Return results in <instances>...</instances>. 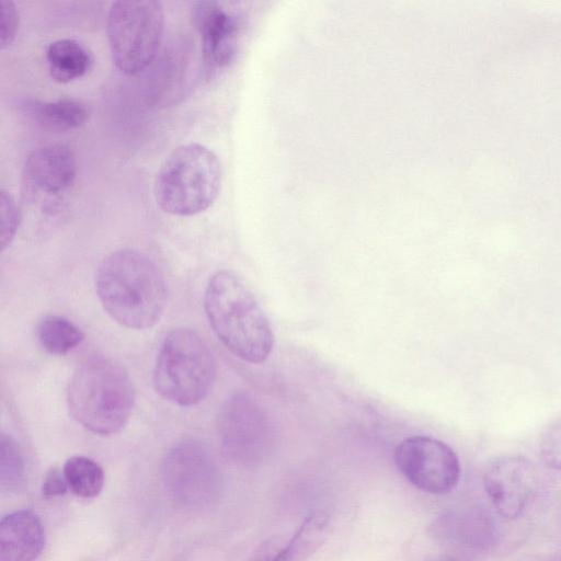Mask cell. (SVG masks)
<instances>
[{"instance_id": "1", "label": "cell", "mask_w": 561, "mask_h": 561, "mask_svg": "<svg viewBox=\"0 0 561 561\" xmlns=\"http://www.w3.org/2000/svg\"><path fill=\"white\" fill-rule=\"evenodd\" d=\"M95 290L107 314L134 330L153 327L168 300L159 268L145 254L130 249L117 250L102 260L95 274Z\"/></svg>"}, {"instance_id": "2", "label": "cell", "mask_w": 561, "mask_h": 561, "mask_svg": "<svg viewBox=\"0 0 561 561\" xmlns=\"http://www.w3.org/2000/svg\"><path fill=\"white\" fill-rule=\"evenodd\" d=\"M204 309L214 333L234 356L251 364L268 358L274 345L271 323L238 275L214 274L205 289Z\"/></svg>"}, {"instance_id": "3", "label": "cell", "mask_w": 561, "mask_h": 561, "mask_svg": "<svg viewBox=\"0 0 561 561\" xmlns=\"http://www.w3.org/2000/svg\"><path fill=\"white\" fill-rule=\"evenodd\" d=\"M67 403L81 426L98 435H112L129 420L135 389L121 363L103 354H91L71 376Z\"/></svg>"}, {"instance_id": "4", "label": "cell", "mask_w": 561, "mask_h": 561, "mask_svg": "<svg viewBox=\"0 0 561 561\" xmlns=\"http://www.w3.org/2000/svg\"><path fill=\"white\" fill-rule=\"evenodd\" d=\"M220 184L221 168L217 156L201 144L190 142L176 147L160 165L154 197L163 211L192 216L214 203Z\"/></svg>"}, {"instance_id": "5", "label": "cell", "mask_w": 561, "mask_h": 561, "mask_svg": "<svg viewBox=\"0 0 561 561\" xmlns=\"http://www.w3.org/2000/svg\"><path fill=\"white\" fill-rule=\"evenodd\" d=\"M215 379L213 353L195 331L176 329L164 337L152 374L153 388L164 400L195 405L209 394Z\"/></svg>"}, {"instance_id": "6", "label": "cell", "mask_w": 561, "mask_h": 561, "mask_svg": "<svg viewBox=\"0 0 561 561\" xmlns=\"http://www.w3.org/2000/svg\"><path fill=\"white\" fill-rule=\"evenodd\" d=\"M164 13L154 0L116 1L107 16V37L114 65L127 75L148 67L160 53Z\"/></svg>"}, {"instance_id": "7", "label": "cell", "mask_w": 561, "mask_h": 561, "mask_svg": "<svg viewBox=\"0 0 561 561\" xmlns=\"http://www.w3.org/2000/svg\"><path fill=\"white\" fill-rule=\"evenodd\" d=\"M221 448L232 461L253 467L266 461L276 446V430L268 412L252 396L239 392L217 415Z\"/></svg>"}, {"instance_id": "8", "label": "cell", "mask_w": 561, "mask_h": 561, "mask_svg": "<svg viewBox=\"0 0 561 561\" xmlns=\"http://www.w3.org/2000/svg\"><path fill=\"white\" fill-rule=\"evenodd\" d=\"M164 485L181 506L196 510L215 504L222 492V474L211 453L197 440L174 445L162 463Z\"/></svg>"}, {"instance_id": "9", "label": "cell", "mask_w": 561, "mask_h": 561, "mask_svg": "<svg viewBox=\"0 0 561 561\" xmlns=\"http://www.w3.org/2000/svg\"><path fill=\"white\" fill-rule=\"evenodd\" d=\"M394 461L405 480L425 493L446 494L460 478L456 453L444 442L430 436L404 438L396 447Z\"/></svg>"}, {"instance_id": "10", "label": "cell", "mask_w": 561, "mask_h": 561, "mask_svg": "<svg viewBox=\"0 0 561 561\" xmlns=\"http://www.w3.org/2000/svg\"><path fill=\"white\" fill-rule=\"evenodd\" d=\"M538 482L535 466L518 456L495 459L484 473L486 493L496 512L505 519H514L524 512Z\"/></svg>"}, {"instance_id": "11", "label": "cell", "mask_w": 561, "mask_h": 561, "mask_svg": "<svg viewBox=\"0 0 561 561\" xmlns=\"http://www.w3.org/2000/svg\"><path fill=\"white\" fill-rule=\"evenodd\" d=\"M191 16L201 36L206 71L215 72L229 66L238 51L241 19L216 1L195 2Z\"/></svg>"}, {"instance_id": "12", "label": "cell", "mask_w": 561, "mask_h": 561, "mask_svg": "<svg viewBox=\"0 0 561 561\" xmlns=\"http://www.w3.org/2000/svg\"><path fill=\"white\" fill-rule=\"evenodd\" d=\"M198 73L195 49L185 42L171 43L151 64L146 98L156 106L172 105L190 93Z\"/></svg>"}, {"instance_id": "13", "label": "cell", "mask_w": 561, "mask_h": 561, "mask_svg": "<svg viewBox=\"0 0 561 561\" xmlns=\"http://www.w3.org/2000/svg\"><path fill=\"white\" fill-rule=\"evenodd\" d=\"M77 162L72 150L60 144L34 149L25 159L22 179L32 198H55L73 183Z\"/></svg>"}, {"instance_id": "14", "label": "cell", "mask_w": 561, "mask_h": 561, "mask_svg": "<svg viewBox=\"0 0 561 561\" xmlns=\"http://www.w3.org/2000/svg\"><path fill=\"white\" fill-rule=\"evenodd\" d=\"M41 518L30 510H18L0 520L1 561H34L45 547Z\"/></svg>"}, {"instance_id": "15", "label": "cell", "mask_w": 561, "mask_h": 561, "mask_svg": "<svg viewBox=\"0 0 561 561\" xmlns=\"http://www.w3.org/2000/svg\"><path fill=\"white\" fill-rule=\"evenodd\" d=\"M433 530L442 541L479 550L489 547L495 536L493 519L479 507L445 512L435 520Z\"/></svg>"}, {"instance_id": "16", "label": "cell", "mask_w": 561, "mask_h": 561, "mask_svg": "<svg viewBox=\"0 0 561 561\" xmlns=\"http://www.w3.org/2000/svg\"><path fill=\"white\" fill-rule=\"evenodd\" d=\"M330 515L324 511L309 513L291 537L280 538L274 561H305L324 542Z\"/></svg>"}, {"instance_id": "17", "label": "cell", "mask_w": 561, "mask_h": 561, "mask_svg": "<svg viewBox=\"0 0 561 561\" xmlns=\"http://www.w3.org/2000/svg\"><path fill=\"white\" fill-rule=\"evenodd\" d=\"M46 60L50 77L67 83L82 77L91 66L89 50L78 41L61 38L50 43L46 49Z\"/></svg>"}, {"instance_id": "18", "label": "cell", "mask_w": 561, "mask_h": 561, "mask_svg": "<svg viewBox=\"0 0 561 561\" xmlns=\"http://www.w3.org/2000/svg\"><path fill=\"white\" fill-rule=\"evenodd\" d=\"M30 116L41 126L56 131L80 127L89 112L82 102L75 99H60L50 102H31L26 105Z\"/></svg>"}, {"instance_id": "19", "label": "cell", "mask_w": 561, "mask_h": 561, "mask_svg": "<svg viewBox=\"0 0 561 561\" xmlns=\"http://www.w3.org/2000/svg\"><path fill=\"white\" fill-rule=\"evenodd\" d=\"M62 473L71 493L81 499L96 497L104 485L105 477L102 467L85 456L68 458Z\"/></svg>"}, {"instance_id": "20", "label": "cell", "mask_w": 561, "mask_h": 561, "mask_svg": "<svg viewBox=\"0 0 561 561\" xmlns=\"http://www.w3.org/2000/svg\"><path fill=\"white\" fill-rule=\"evenodd\" d=\"M39 344L49 353L64 355L84 340V333L75 323L59 316H46L36 330Z\"/></svg>"}, {"instance_id": "21", "label": "cell", "mask_w": 561, "mask_h": 561, "mask_svg": "<svg viewBox=\"0 0 561 561\" xmlns=\"http://www.w3.org/2000/svg\"><path fill=\"white\" fill-rule=\"evenodd\" d=\"M25 465L15 439L7 434L0 440V485L7 493H14L23 488Z\"/></svg>"}, {"instance_id": "22", "label": "cell", "mask_w": 561, "mask_h": 561, "mask_svg": "<svg viewBox=\"0 0 561 561\" xmlns=\"http://www.w3.org/2000/svg\"><path fill=\"white\" fill-rule=\"evenodd\" d=\"M0 210L1 248L4 250L15 237L21 221V211L14 197L3 188L0 192Z\"/></svg>"}, {"instance_id": "23", "label": "cell", "mask_w": 561, "mask_h": 561, "mask_svg": "<svg viewBox=\"0 0 561 561\" xmlns=\"http://www.w3.org/2000/svg\"><path fill=\"white\" fill-rule=\"evenodd\" d=\"M539 451L541 460L556 470H561V419L550 423L542 432Z\"/></svg>"}, {"instance_id": "24", "label": "cell", "mask_w": 561, "mask_h": 561, "mask_svg": "<svg viewBox=\"0 0 561 561\" xmlns=\"http://www.w3.org/2000/svg\"><path fill=\"white\" fill-rule=\"evenodd\" d=\"M19 27V12L11 1L0 3V46L8 48L14 41Z\"/></svg>"}, {"instance_id": "25", "label": "cell", "mask_w": 561, "mask_h": 561, "mask_svg": "<svg viewBox=\"0 0 561 561\" xmlns=\"http://www.w3.org/2000/svg\"><path fill=\"white\" fill-rule=\"evenodd\" d=\"M69 491L62 470L54 467L47 471L43 479L41 492L43 497L51 499L66 494Z\"/></svg>"}, {"instance_id": "26", "label": "cell", "mask_w": 561, "mask_h": 561, "mask_svg": "<svg viewBox=\"0 0 561 561\" xmlns=\"http://www.w3.org/2000/svg\"><path fill=\"white\" fill-rule=\"evenodd\" d=\"M431 561H458V560L448 554H439V556L434 557Z\"/></svg>"}]
</instances>
